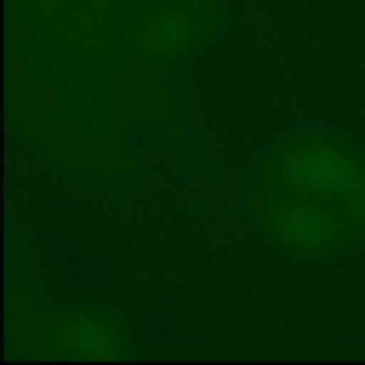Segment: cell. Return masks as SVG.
<instances>
[{
  "label": "cell",
  "instance_id": "3",
  "mask_svg": "<svg viewBox=\"0 0 365 365\" xmlns=\"http://www.w3.org/2000/svg\"><path fill=\"white\" fill-rule=\"evenodd\" d=\"M215 0H135L128 13L135 51L148 61H173L212 32Z\"/></svg>",
  "mask_w": 365,
  "mask_h": 365
},
{
  "label": "cell",
  "instance_id": "2",
  "mask_svg": "<svg viewBox=\"0 0 365 365\" xmlns=\"http://www.w3.org/2000/svg\"><path fill=\"white\" fill-rule=\"evenodd\" d=\"M32 36L71 61H93L109 48L119 0H16Z\"/></svg>",
  "mask_w": 365,
  "mask_h": 365
},
{
  "label": "cell",
  "instance_id": "1",
  "mask_svg": "<svg viewBox=\"0 0 365 365\" xmlns=\"http://www.w3.org/2000/svg\"><path fill=\"white\" fill-rule=\"evenodd\" d=\"M269 240L292 253H336L365 237V154L340 135H298L269 154L253 189Z\"/></svg>",
  "mask_w": 365,
  "mask_h": 365
},
{
  "label": "cell",
  "instance_id": "4",
  "mask_svg": "<svg viewBox=\"0 0 365 365\" xmlns=\"http://www.w3.org/2000/svg\"><path fill=\"white\" fill-rule=\"evenodd\" d=\"M125 343L122 324L96 308L48 311L29 334V346L38 356H115Z\"/></svg>",
  "mask_w": 365,
  "mask_h": 365
}]
</instances>
